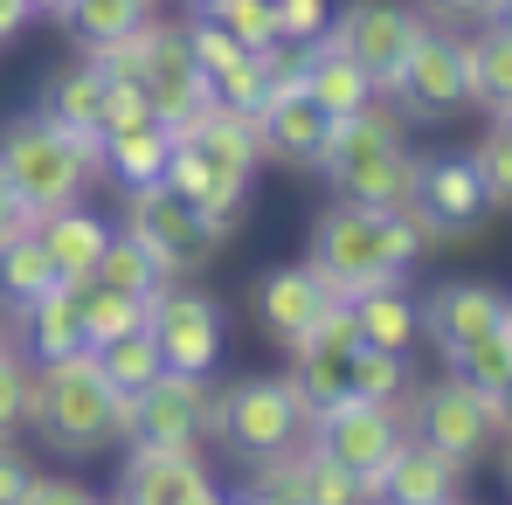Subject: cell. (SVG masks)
Masks as SVG:
<instances>
[{
	"instance_id": "cell-1",
	"label": "cell",
	"mask_w": 512,
	"mask_h": 505,
	"mask_svg": "<svg viewBox=\"0 0 512 505\" xmlns=\"http://www.w3.org/2000/svg\"><path fill=\"white\" fill-rule=\"evenodd\" d=\"M312 167L340 187V201L353 208H388V201H409V139H402V118L374 97L346 118H326V139H319V160Z\"/></svg>"
},
{
	"instance_id": "cell-2",
	"label": "cell",
	"mask_w": 512,
	"mask_h": 505,
	"mask_svg": "<svg viewBox=\"0 0 512 505\" xmlns=\"http://www.w3.org/2000/svg\"><path fill=\"white\" fill-rule=\"evenodd\" d=\"M28 422L42 429L49 450L63 457H97L104 443H118V388L97 374V353H56V360H35V381H28Z\"/></svg>"
},
{
	"instance_id": "cell-3",
	"label": "cell",
	"mask_w": 512,
	"mask_h": 505,
	"mask_svg": "<svg viewBox=\"0 0 512 505\" xmlns=\"http://www.w3.org/2000/svg\"><path fill=\"white\" fill-rule=\"evenodd\" d=\"M0 173H7V187L21 194L28 215H49V208L84 201V187L104 173V146L70 139V132L49 125L42 111H14V118L0 125Z\"/></svg>"
},
{
	"instance_id": "cell-4",
	"label": "cell",
	"mask_w": 512,
	"mask_h": 505,
	"mask_svg": "<svg viewBox=\"0 0 512 505\" xmlns=\"http://www.w3.org/2000/svg\"><path fill=\"white\" fill-rule=\"evenodd\" d=\"M118 436H125V443L194 450V436H215V374L160 367L146 388L118 395Z\"/></svg>"
},
{
	"instance_id": "cell-5",
	"label": "cell",
	"mask_w": 512,
	"mask_h": 505,
	"mask_svg": "<svg viewBox=\"0 0 512 505\" xmlns=\"http://www.w3.org/2000/svg\"><path fill=\"white\" fill-rule=\"evenodd\" d=\"M409 395H416L409 436L429 443V450H443V457H457V464H478V457L512 429L506 395H478V388H464L457 374H450V381H429V388H409Z\"/></svg>"
},
{
	"instance_id": "cell-6",
	"label": "cell",
	"mask_w": 512,
	"mask_h": 505,
	"mask_svg": "<svg viewBox=\"0 0 512 505\" xmlns=\"http://www.w3.org/2000/svg\"><path fill=\"white\" fill-rule=\"evenodd\" d=\"M305 402H298V388L291 381H277V374H250V381H236V388H222L215 395V436L236 450V457H277V450H291V443H305Z\"/></svg>"
},
{
	"instance_id": "cell-7",
	"label": "cell",
	"mask_w": 512,
	"mask_h": 505,
	"mask_svg": "<svg viewBox=\"0 0 512 505\" xmlns=\"http://www.w3.org/2000/svg\"><path fill=\"white\" fill-rule=\"evenodd\" d=\"M125 236L153 256L167 277L201 270V263L215 256V243H222V236L194 215V201H187V194H173L167 180H153V187H132V194H125Z\"/></svg>"
},
{
	"instance_id": "cell-8",
	"label": "cell",
	"mask_w": 512,
	"mask_h": 505,
	"mask_svg": "<svg viewBox=\"0 0 512 505\" xmlns=\"http://www.w3.org/2000/svg\"><path fill=\"white\" fill-rule=\"evenodd\" d=\"M305 263L319 270L326 298H360L367 284H388L402 277L388 256H381V236H374V208H353V201H333L319 222H312V250Z\"/></svg>"
},
{
	"instance_id": "cell-9",
	"label": "cell",
	"mask_w": 512,
	"mask_h": 505,
	"mask_svg": "<svg viewBox=\"0 0 512 505\" xmlns=\"http://www.w3.org/2000/svg\"><path fill=\"white\" fill-rule=\"evenodd\" d=\"M402 436H409L402 402H360V395H346V402H333V409H319L312 429H305V443H312L319 457L346 464L353 478H360V471H381V464L395 457Z\"/></svg>"
},
{
	"instance_id": "cell-10",
	"label": "cell",
	"mask_w": 512,
	"mask_h": 505,
	"mask_svg": "<svg viewBox=\"0 0 512 505\" xmlns=\"http://www.w3.org/2000/svg\"><path fill=\"white\" fill-rule=\"evenodd\" d=\"M326 35H333L346 56L374 77V90L388 97L395 77H402V63H409V49H416V35H423V21H416L409 7H395V0H346V14L326 21Z\"/></svg>"
},
{
	"instance_id": "cell-11",
	"label": "cell",
	"mask_w": 512,
	"mask_h": 505,
	"mask_svg": "<svg viewBox=\"0 0 512 505\" xmlns=\"http://www.w3.org/2000/svg\"><path fill=\"white\" fill-rule=\"evenodd\" d=\"M146 333L160 346V360L180 374H215L222 360V305L201 291H180V277H167L146 298Z\"/></svg>"
},
{
	"instance_id": "cell-12",
	"label": "cell",
	"mask_w": 512,
	"mask_h": 505,
	"mask_svg": "<svg viewBox=\"0 0 512 505\" xmlns=\"http://www.w3.org/2000/svg\"><path fill=\"white\" fill-rule=\"evenodd\" d=\"M409 208L423 215L429 236H471V229H485V215H492V201H485V187H478V173L464 153H429L409 167Z\"/></svg>"
},
{
	"instance_id": "cell-13",
	"label": "cell",
	"mask_w": 512,
	"mask_h": 505,
	"mask_svg": "<svg viewBox=\"0 0 512 505\" xmlns=\"http://www.w3.org/2000/svg\"><path fill=\"white\" fill-rule=\"evenodd\" d=\"M118 499L132 505H215L222 485L194 450H167V443H132L118 464Z\"/></svg>"
},
{
	"instance_id": "cell-14",
	"label": "cell",
	"mask_w": 512,
	"mask_h": 505,
	"mask_svg": "<svg viewBox=\"0 0 512 505\" xmlns=\"http://www.w3.org/2000/svg\"><path fill=\"white\" fill-rule=\"evenodd\" d=\"M139 84H146L153 118H160L167 132H194V118L215 104V90H208V77H201V63H194V49H187V35H180V28H160V35H153Z\"/></svg>"
},
{
	"instance_id": "cell-15",
	"label": "cell",
	"mask_w": 512,
	"mask_h": 505,
	"mask_svg": "<svg viewBox=\"0 0 512 505\" xmlns=\"http://www.w3.org/2000/svg\"><path fill=\"white\" fill-rule=\"evenodd\" d=\"M416 333L436 339V353H450V346H464V339L478 333H512V305L506 291H492V284H436L423 305H416Z\"/></svg>"
},
{
	"instance_id": "cell-16",
	"label": "cell",
	"mask_w": 512,
	"mask_h": 505,
	"mask_svg": "<svg viewBox=\"0 0 512 505\" xmlns=\"http://www.w3.org/2000/svg\"><path fill=\"white\" fill-rule=\"evenodd\" d=\"M388 97H402L409 118H443V111H457V104H464V56H457V35H429L423 28Z\"/></svg>"
},
{
	"instance_id": "cell-17",
	"label": "cell",
	"mask_w": 512,
	"mask_h": 505,
	"mask_svg": "<svg viewBox=\"0 0 512 505\" xmlns=\"http://www.w3.org/2000/svg\"><path fill=\"white\" fill-rule=\"evenodd\" d=\"M464 471H471V464H457V457L429 450V443H416V436H402V443H395V457L381 464V499L450 505V499H464Z\"/></svg>"
},
{
	"instance_id": "cell-18",
	"label": "cell",
	"mask_w": 512,
	"mask_h": 505,
	"mask_svg": "<svg viewBox=\"0 0 512 505\" xmlns=\"http://www.w3.org/2000/svg\"><path fill=\"white\" fill-rule=\"evenodd\" d=\"M326 139V111L312 97H263L256 104V146L277 167H312Z\"/></svg>"
},
{
	"instance_id": "cell-19",
	"label": "cell",
	"mask_w": 512,
	"mask_h": 505,
	"mask_svg": "<svg viewBox=\"0 0 512 505\" xmlns=\"http://www.w3.org/2000/svg\"><path fill=\"white\" fill-rule=\"evenodd\" d=\"M319 305H326V284H319L312 263H277L256 284V319L270 326V339H284V346L319 319Z\"/></svg>"
},
{
	"instance_id": "cell-20",
	"label": "cell",
	"mask_w": 512,
	"mask_h": 505,
	"mask_svg": "<svg viewBox=\"0 0 512 505\" xmlns=\"http://www.w3.org/2000/svg\"><path fill=\"white\" fill-rule=\"evenodd\" d=\"M28 229H35L42 256L56 263V277H90V270H97V256H104V243H111V222H104V215H90L84 201L49 208V215H35Z\"/></svg>"
},
{
	"instance_id": "cell-21",
	"label": "cell",
	"mask_w": 512,
	"mask_h": 505,
	"mask_svg": "<svg viewBox=\"0 0 512 505\" xmlns=\"http://www.w3.org/2000/svg\"><path fill=\"white\" fill-rule=\"evenodd\" d=\"M457 56H464V104H478L485 118H506L512 111V28L485 21L471 42H457Z\"/></svg>"
},
{
	"instance_id": "cell-22",
	"label": "cell",
	"mask_w": 512,
	"mask_h": 505,
	"mask_svg": "<svg viewBox=\"0 0 512 505\" xmlns=\"http://www.w3.org/2000/svg\"><path fill=\"white\" fill-rule=\"evenodd\" d=\"M305 97H312L326 118H346V111L374 104L381 90H374V77L346 56L333 35H312V42H305Z\"/></svg>"
},
{
	"instance_id": "cell-23",
	"label": "cell",
	"mask_w": 512,
	"mask_h": 505,
	"mask_svg": "<svg viewBox=\"0 0 512 505\" xmlns=\"http://www.w3.org/2000/svg\"><path fill=\"white\" fill-rule=\"evenodd\" d=\"M346 305H353V333H360V346H381V353H409V346H416V298L402 291V277L367 284V291L346 298Z\"/></svg>"
},
{
	"instance_id": "cell-24",
	"label": "cell",
	"mask_w": 512,
	"mask_h": 505,
	"mask_svg": "<svg viewBox=\"0 0 512 505\" xmlns=\"http://www.w3.org/2000/svg\"><path fill=\"white\" fill-rule=\"evenodd\" d=\"M14 319H21V353L28 360H56V353H77L84 346V319H77V291L70 284H49Z\"/></svg>"
},
{
	"instance_id": "cell-25",
	"label": "cell",
	"mask_w": 512,
	"mask_h": 505,
	"mask_svg": "<svg viewBox=\"0 0 512 505\" xmlns=\"http://www.w3.org/2000/svg\"><path fill=\"white\" fill-rule=\"evenodd\" d=\"M97 111H104V77L90 70L84 56L63 63V70L49 77V90H42V118L63 125V132L84 139V146H97Z\"/></svg>"
},
{
	"instance_id": "cell-26",
	"label": "cell",
	"mask_w": 512,
	"mask_h": 505,
	"mask_svg": "<svg viewBox=\"0 0 512 505\" xmlns=\"http://www.w3.org/2000/svg\"><path fill=\"white\" fill-rule=\"evenodd\" d=\"M104 146V173L132 194V187H153V180H167V146L173 132L153 118V125H132V132H111V139H97Z\"/></svg>"
},
{
	"instance_id": "cell-27",
	"label": "cell",
	"mask_w": 512,
	"mask_h": 505,
	"mask_svg": "<svg viewBox=\"0 0 512 505\" xmlns=\"http://www.w3.org/2000/svg\"><path fill=\"white\" fill-rule=\"evenodd\" d=\"M49 284H63V277H56V263L42 256L35 229H21V236H7V243H0V312L35 305Z\"/></svg>"
},
{
	"instance_id": "cell-28",
	"label": "cell",
	"mask_w": 512,
	"mask_h": 505,
	"mask_svg": "<svg viewBox=\"0 0 512 505\" xmlns=\"http://www.w3.org/2000/svg\"><path fill=\"white\" fill-rule=\"evenodd\" d=\"M70 291H77V319H84V346H104V339L132 333V326H146V298H125V291H111V284H97V277H63Z\"/></svg>"
},
{
	"instance_id": "cell-29",
	"label": "cell",
	"mask_w": 512,
	"mask_h": 505,
	"mask_svg": "<svg viewBox=\"0 0 512 505\" xmlns=\"http://www.w3.org/2000/svg\"><path fill=\"white\" fill-rule=\"evenodd\" d=\"M443 367H450L464 388H478V395H512V333L464 339V346L443 353Z\"/></svg>"
},
{
	"instance_id": "cell-30",
	"label": "cell",
	"mask_w": 512,
	"mask_h": 505,
	"mask_svg": "<svg viewBox=\"0 0 512 505\" xmlns=\"http://www.w3.org/2000/svg\"><path fill=\"white\" fill-rule=\"evenodd\" d=\"M409 388H416L409 353L353 346V360H346V395H360V402H409Z\"/></svg>"
},
{
	"instance_id": "cell-31",
	"label": "cell",
	"mask_w": 512,
	"mask_h": 505,
	"mask_svg": "<svg viewBox=\"0 0 512 505\" xmlns=\"http://www.w3.org/2000/svg\"><path fill=\"white\" fill-rule=\"evenodd\" d=\"M97 353V374L118 388V395H132V388H146L167 360H160V346H153V333L146 326H132V333H118V339H104V346H90Z\"/></svg>"
},
{
	"instance_id": "cell-32",
	"label": "cell",
	"mask_w": 512,
	"mask_h": 505,
	"mask_svg": "<svg viewBox=\"0 0 512 505\" xmlns=\"http://www.w3.org/2000/svg\"><path fill=\"white\" fill-rule=\"evenodd\" d=\"M90 277H97V284H111V291H125V298H153V291L167 284V270L139 250L132 236H118V229H111V243H104V256H97V270H90Z\"/></svg>"
},
{
	"instance_id": "cell-33",
	"label": "cell",
	"mask_w": 512,
	"mask_h": 505,
	"mask_svg": "<svg viewBox=\"0 0 512 505\" xmlns=\"http://www.w3.org/2000/svg\"><path fill=\"white\" fill-rule=\"evenodd\" d=\"M146 14H153V0H70L56 21H63V28H70V35L90 49V42H111V35L139 28Z\"/></svg>"
},
{
	"instance_id": "cell-34",
	"label": "cell",
	"mask_w": 512,
	"mask_h": 505,
	"mask_svg": "<svg viewBox=\"0 0 512 505\" xmlns=\"http://www.w3.org/2000/svg\"><path fill=\"white\" fill-rule=\"evenodd\" d=\"M194 14H201V21H215L222 35H236L250 56L277 42V28H270V0H194Z\"/></svg>"
},
{
	"instance_id": "cell-35",
	"label": "cell",
	"mask_w": 512,
	"mask_h": 505,
	"mask_svg": "<svg viewBox=\"0 0 512 505\" xmlns=\"http://www.w3.org/2000/svg\"><path fill=\"white\" fill-rule=\"evenodd\" d=\"M153 35H160V21L146 14L139 28H125V35H111V42H90L84 63L104 77V84H118V77H139L146 70V49H153Z\"/></svg>"
},
{
	"instance_id": "cell-36",
	"label": "cell",
	"mask_w": 512,
	"mask_h": 505,
	"mask_svg": "<svg viewBox=\"0 0 512 505\" xmlns=\"http://www.w3.org/2000/svg\"><path fill=\"white\" fill-rule=\"evenodd\" d=\"M374 236H381V256L409 277V263L429 250V229H423V215L409 208V201H388V208H374Z\"/></svg>"
},
{
	"instance_id": "cell-37",
	"label": "cell",
	"mask_w": 512,
	"mask_h": 505,
	"mask_svg": "<svg viewBox=\"0 0 512 505\" xmlns=\"http://www.w3.org/2000/svg\"><path fill=\"white\" fill-rule=\"evenodd\" d=\"M464 160H471V173H478L485 201H492V208H506V201H512V132H506V118H492V132H485Z\"/></svg>"
},
{
	"instance_id": "cell-38",
	"label": "cell",
	"mask_w": 512,
	"mask_h": 505,
	"mask_svg": "<svg viewBox=\"0 0 512 505\" xmlns=\"http://www.w3.org/2000/svg\"><path fill=\"white\" fill-rule=\"evenodd\" d=\"M180 35H187V49H194V63H201V77H208V84L250 56L236 35H222V28H215V21H201V14H187V21H180Z\"/></svg>"
},
{
	"instance_id": "cell-39",
	"label": "cell",
	"mask_w": 512,
	"mask_h": 505,
	"mask_svg": "<svg viewBox=\"0 0 512 505\" xmlns=\"http://www.w3.org/2000/svg\"><path fill=\"white\" fill-rule=\"evenodd\" d=\"M132 125H153V97L139 77H118V84H104V111H97V139H111V132H132Z\"/></svg>"
},
{
	"instance_id": "cell-40",
	"label": "cell",
	"mask_w": 512,
	"mask_h": 505,
	"mask_svg": "<svg viewBox=\"0 0 512 505\" xmlns=\"http://www.w3.org/2000/svg\"><path fill=\"white\" fill-rule=\"evenodd\" d=\"M326 21H333V0H270L277 42H312V35H326Z\"/></svg>"
},
{
	"instance_id": "cell-41",
	"label": "cell",
	"mask_w": 512,
	"mask_h": 505,
	"mask_svg": "<svg viewBox=\"0 0 512 505\" xmlns=\"http://www.w3.org/2000/svg\"><path fill=\"white\" fill-rule=\"evenodd\" d=\"M28 381H35V367L21 353H0V436L14 422H28Z\"/></svg>"
},
{
	"instance_id": "cell-42",
	"label": "cell",
	"mask_w": 512,
	"mask_h": 505,
	"mask_svg": "<svg viewBox=\"0 0 512 505\" xmlns=\"http://www.w3.org/2000/svg\"><path fill=\"white\" fill-rule=\"evenodd\" d=\"M90 492L77 478H42V471H28V485H21V505H84Z\"/></svg>"
},
{
	"instance_id": "cell-43",
	"label": "cell",
	"mask_w": 512,
	"mask_h": 505,
	"mask_svg": "<svg viewBox=\"0 0 512 505\" xmlns=\"http://www.w3.org/2000/svg\"><path fill=\"white\" fill-rule=\"evenodd\" d=\"M423 7L436 21H478V28H485V21H506L512 0H423Z\"/></svg>"
},
{
	"instance_id": "cell-44",
	"label": "cell",
	"mask_w": 512,
	"mask_h": 505,
	"mask_svg": "<svg viewBox=\"0 0 512 505\" xmlns=\"http://www.w3.org/2000/svg\"><path fill=\"white\" fill-rule=\"evenodd\" d=\"M28 222H35V215L21 208V194H14V187H7V173H0V243H7V236H21Z\"/></svg>"
},
{
	"instance_id": "cell-45",
	"label": "cell",
	"mask_w": 512,
	"mask_h": 505,
	"mask_svg": "<svg viewBox=\"0 0 512 505\" xmlns=\"http://www.w3.org/2000/svg\"><path fill=\"white\" fill-rule=\"evenodd\" d=\"M21 485H28V464L14 450H0V505H21Z\"/></svg>"
},
{
	"instance_id": "cell-46",
	"label": "cell",
	"mask_w": 512,
	"mask_h": 505,
	"mask_svg": "<svg viewBox=\"0 0 512 505\" xmlns=\"http://www.w3.org/2000/svg\"><path fill=\"white\" fill-rule=\"evenodd\" d=\"M28 21H35V7H28V0H0V42H7V35H21Z\"/></svg>"
},
{
	"instance_id": "cell-47",
	"label": "cell",
	"mask_w": 512,
	"mask_h": 505,
	"mask_svg": "<svg viewBox=\"0 0 512 505\" xmlns=\"http://www.w3.org/2000/svg\"><path fill=\"white\" fill-rule=\"evenodd\" d=\"M0 353H14V312H0Z\"/></svg>"
},
{
	"instance_id": "cell-48",
	"label": "cell",
	"mask_w": 512,
	"mask_h": 505,
	"mask_svg": "<svg viewBox=\"0 0 512 505\" xmlns=\"http://www.w3.org/2000/svg\"><path fill=\"white\" fill-rule=\"evenodd\" d=\"M28 7H35V14H63L70 0H28Z\"/></svg>"
}]
</instances>
